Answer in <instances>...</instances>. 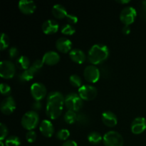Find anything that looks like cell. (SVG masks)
I'll return each mask as SVG.
<instances>
[{
    "instance_id": "cell-1",
    "label": "cell",
    "mask_w": 146,
    "mask_h": 146,
    "mask_svg": "<svg viewBox=\"0 0 146 146\" xmlns=\"http://www.w3.org/2000/svg\"><path fill=\"white\" fill-rule=\"evenodd\" d=\"M65 104V98L58 91H53L48 95L46 113L50 119H56L61 115Z\"/></svg>"
},
{
    "instance_id": "cell-2",
    "label": "cell",
    "mask_w": 146,
    "mask_h": 146,
    "mask_svg": "<svg viewBox=\"0 0 146 146\" xmlns=\"http://www.w3.org/2000/svg\"><path fill=\"white\" fill-rule=\"evenodd\" d=\"M109 55V49L107 46L102 44H94L89 49L88 61L94 65L100 64L107 59Z\"/></svg>"
},
{
    "instance_id": "cell-3",
    "label": "cell",
    "mask_w": 146,
    "mask_h": 146,
    "mask_svg": "<svg viewBox=\"0 0 146 146\" xmlns=\"http://www.w3.org/2000/svg\"><path fill=\"white\" fill-rule=\"evenodd\" d=\"M39 122L38 114L34 111H29L26 113L21 118V125L28 131H33V129L38 125Z\"/></svg>"
},
{
    "instance_id": "cell-4",
    "label": "cell",
    "mask_w": 146,
    "mask_h": 146,
    "mask_svg": "<svg viewBox=\"0 0 146 146\" xmlns=\"http://www.w3.org/2000/svg\"><path fill=\"white\" fill-rule=\"evenodd\" d=\"M105 146H123L124 141L122 135L117 131L107 132L103 138Z\"/></svg>"
},
{
    "instance_id": "cell-5",
    "label": "cell",
    "mask_w": 146,
    "mask_h": 146,
    "mask_svg": "<svg viewBox=\"0 0 146 146\" xmlns=\"http://www.w3.org/2000/svg\"><path fill=\"white\" fill-rule=\"evenodd\" d=\"M65 106L70 111H78L83 106V99L78 94L71 93L65 97Z\"/></svg>"
},
{
    "instance_id": "cell-6",
    "label": "cell",
    "mask_w": 146,
    "mask_h": 146,
    "mask_svg": "<svg viewBox=\"0 0 146 146\" xmlns=\"http://www.w3.org/2000/svg\"><path fill=\"white\" fill-rule=\"evenodd\" d=\"M137 11L133 7H126L123 9L120 14V19L125 25H131L135 21Z\"/></svg>"
},
{
    "instance_id": "cell-7",
    "label": "cell",
    "mask_w": 146,
    "mask_h": 146,
    "mask_svg": "<svg viewBox=\"0 0 146 146\" xmlns=\"http://www.w3.org/2000/svg\"><path fill=\"white\" fill-rule=\"evenodd\" d=\"M16 73V66L11 61L4 60L0 64V75L4 78H11Z\"/></svg>"
},
{
    "instance_id": "cell-8",
    "label": "cell",
    "mask_w": 146,
    "mask_h": 146,
    "mask_svg": "<svg viewBox=\"0 0 146 146\" xmlns=\"http://www.w3.org/2000/svg\"><path fill=\"white\" fill-rule=\"evenodd\" d=\"M98 91L96 87L91 85H83L78 88V95L84 101H91L96 97Z\"/></svg>"
},
{
    "instance_id": "cell-9",
    "label": "cell",
    "mask_w": 146,
    "mask_h": 146,
    "mask_svg": "<svg viewBox=\"0 0 146 146\" xmlns=\"http://www.w3.org/2000/svg\"><path fill=\"white\" fill-rule=\"evenodd\" d=\"M84 78L87 81L91 83H96L101 77L100 70L94 65L87 66L84 71Z\"/></svg>"
},
{
    "instance_id": "cell-10",
    "label": "cell",
    "mask_w": 146,
    "mask_h": 146,
    "mask_svg": "<svg viewBox=\"0 0 146 146\" xmlns=\"http://www.w3.org/2000/svg\"><path fill=\"white\" fill-rule=\"evenodd\" d=\"M31 94L35 101H40L46 95V88L41 83H34L31 86Z\"/></svg>"
},
{
    "instance_id": "cell-11",
    "label": "cell",
    "mask_w": 146,
    "mask_h": 146,
    "mask_svg": "<svg viewBox=\"0 0 146 146\" xmlns=\"http://www.w3.org/2000/svg\"><path fill=\"white\" fill-rule=\"evenodd\" d=\"M1 111L4 115H10L16 109V102L11 96L4 98L0 106Z\"/></svg>"
},
{
    "instance_id": "cell-12",
    "label": "cell",
    "mask_w": 146,
    "mask_h": 146,
    "mask_svg": "<svg viewBox=\"0 0 146 146\" xmlns=\"http://www.w3.org/2000/svg\"><path fill=\"white\" fill-rule=\"evenodd\" d=\"M146 129V119L143 117L135 118L131 123V131L134 134H141Z\"/></svg>"
},
{
    "instance_id": "cell-13",
    "label": "cell",
    "mask_w": 146,
    "mask_h": 146,
    "mask_svg": "<svg viewBox=\"0 0 146 146\" xmlns=\"http://www.w3.org/2000/svg\"><path fill=\"white\" fill-rule=\"evenodd\" d=\"M36 4L31 0H21L19 2V9L23 14H32L36 10Z\"/></svg>"
},
{
    "instance_id": "cell-14",
    "label": "cell",
    "mask_w": 146,
    "mask_h": 146,
    "mask_svg": "<svg viewBox=\"0 0 146 146\" xmlns=\"http://www.w3.org/2000/svg\"><path fill=\"white\" fill-rule=\"evenodd\" d=\"M101 118H102V121L104 123V125H106L108 127L112 128V127L115 126L117 123H118L117 116L112 111H106L102 113Z\"/></svg>"
},
{
    "instance_id": "cell-15",
    "label": "cell",
    "mask_w": 146,
    "mask_h": 146,
    "mask_svg": "<svg viewBox=\"0 0 146 146\" xmlns=\"http://www.w3.org/2000/svg\"><path fill=\"white\" fill-rule=\"evenodd\" d=\"M39 130L41 134L46 138H50L54 133V128L49 120H43L40 123Z\"/></svg>"
},
{
    "instance_id": "cell-16",
    "label": "cell",
    "mask_w": 146,
    "mask_h": 146,
    "mask_svg": "<svg viewBox=\"0 0 146 146\" xmlns=\"http://www.w3.org/2000/svg\"><path fill=\"white\" fill-rule=\"evenodd\" d=\"M56 47L59 51L62 53H68L71 51L72 42L68 38L61 37L56 42Z\"/></svg>"
},
{
    "instance_id": "cell-17",
    "label": "cell",
    "mask_w": 146,
    "mask_h": 146,
    "mask_svg": "<svg viewBox=\"0 0 146 146\" xmlns=\"http://www.w3.org/2000/svg\"><path fill=\"white\" fill-rule=\"evenodd\" d=\"M44 64L49 66L55 65L58 64L60 61V56L57 52L54 51H49L44 54L42 58Z\"/></svg>"
},
{
    "instance_id": "cell-18",
    "label": "cell",
    "mask_w": 146,
    "mask_h": 146,
    "mask_svg": "<svg viewBox=\"0 0 146 146\" xmlns=\"http://www.w3.org/2000/svg\"><path fill=\"white\" fill-rule=\"evenodd\" d=\"M58 24L55 20L48 19L42 24V31L46 34H52L56 32L58 29Z\"/></svg>"
},
{
    "instance_id": "cell-19",
    "label": "cell",
    "mask_w": 146,
    "mask_h": 146,
    "mask_svg": "<svg viewBox=\"0 0 146 146\" xmlns=\"http://www.w3.org/2000/svg\"><path fill=\"white\" fill-rule=\"evenodd\" d=\"M69 56L73 61L77 64H81L85 61L86 54L82 50L74 48L69 52Z\"/></svg>"
},
{
    "instance_id": "cell-20",
    "label": "cell",
    "mask_w": 146,
    "mask_h": 146,
    "mask_svg": "<svg viewBox=\"0 0 146 146\" xmlns=\"http://www.w3.org/2000/svg\"><path fill=\"white\" fill-rule=\"evenodd\" d=\"M51 12H52L53 15L57 19H64L65 17H66L67 16V10L65 7L63 5L59 4H55L54 7H52V10H51Z\"/></svg>"
},
{
    "instance_id": "cell-21",
    "label": "cell",
    "mask_w": 146,
    "mask_h": 146,
    "mask_svg": "<svg viewBox=\"0 0 146 146\" xmlns=\"http://www.w3.org/2000/svg\"><path fill=\"white\" fill-rule=\"evenodd\" d=\"M30 61L29 58L26 56H21L17 59V66L20 69H23L24 71L29 68Z\"/></svg>"
},
{
    "instance_id": "cell-22",
    "label": "cell",
    "mask_w": 146,
    "mask_h": 146,
    "mask_svg": "<svg viewBox=\"0 0 146 146\" xmlns=\"http://www.w3.org/2000/svg\"><path fill=\"white\" fill-rule=\"evenodd\" d=\"M102 135L99 133L96 132V131H93V132L90 133L88 135V141L91 144H94V145L99 144L102 141Z\"/></svg>"
},
{
    "instance_id": "cell-23",
    "label": "cell",
    "mask_w": 146,
    "mask_h": 146,
    "mask_svg": "<svg viewBox=\"0 0 146 146\" xmlns=\"http://www.w3.org/2000/svg\"><path fill=\"white\" fill-rule=\"evenodd\" d=\"M34 72L30 68L25 70L23 71L21 74H19V78L21 80V82H25V81H29L32 79L34 76Z\"/></svg>"
},
{
    "instance_id": "cell-24",
    "label": "cell",
    "mask_w": 146,
    "mask_h": 146,
    "mask_svg": "<svg viewBox=\"0 0 146 146\" xmlns=\"http://www.w3.org/2000/svg\"><path fill=\"white\" fill-rule=\"evenodd\" d=\"M77 114L75 111L68 110L64 115V121L68 124H72L76 121Z\"/></svg>"
},
{
    "instance_id": "cell-25",
    "label": "cell",
    "mask_w": 146,
    "mask_h": 146,
    "mask_svg": "<svg viewBox=\"0 0 146 146\" xmlns=\"http://www.w3.org/2000/svg\"><path fill=\"white\" fill-rule=\"evenodd\" d=\"M76 122L80 125L82 126H86L88 123H89V118H88V115L83 113H79L77 114L76 121Z\"/></svg>"
},
{
    "instance_id": "cell-26",
    "label": "cell",
    "mask_w": 146,
    "mask_h": 146,
    "mask_svg": "<svg viewBox=\"0 0 146 146\" xmlns=\"http://www.w3.org/2000/svg\"><path fill=\"white\" fill-rule=\"evenodd\" d=\"M21 141L19 138L16 135H11L6 139V146H19Z\"/></svg>"
},
{
    "instance_id": "cell-27",
    "label": "cell",
    "mask_w": 146,
    "mask_h": 146,
    "mask_svg": "<svg viewBox=\"0 0 146 146\" xmlns=\"http://www.w3.org/2000/svg\"><path fill=\"white\" fill-rule=\"evenodd\" d=\"M69 81L73 86L78 87V88H80L81 86V78L77 74L71 75L69 78Z\"/></svg>"
},
{
    "instance_id": "cell-28",
    "label": "cell",
    "mask_w": 146,
    "mask_h": 146,
    "mask_svg": "<svg viewBox=\"0 0 146 146\" xmlns=\"http://www.w3.org/2000/svg\"><path fill=\"white\" fill-rule=\"evenodd\" d=\"M70 135V132L68 130L63 128L59 130L56 133V138L60 141H66Z\"/></svg>"
},
{
    "instance_id": "cell-29",
    "label": "cell",
    "mask_w": 146,
    "mask_h": 146,
    "mask_svg": "<svg viewBox=\"0 0 146 146\" xmlns=\"http://www.w3.org/2000/svg\"><path fill=\"white\" fill-rule=\"evenodd\" d=\"M44 64V63L42 59H37L31 64V66L29 67V68L34 71V74H36V73L38 72V71L42 68Z\"/></svg>"
},
{
    "instance_id": "cell-30",
    "label": "cell",
    "mask_w": 146,
    "mask_h": 146,
    "mask_svg": "<svg viewBox=\"0 0 146 146\" xmlns=\"http://www.w3.org/2000/svg\"><path fill=\"white\" fill-rule=\"evenodd\" d=\"M61 32L64 34H66V35H72L76 32V29L74 27H73L71 24H66L62 27Z\"/></svg>"
},
{
    "instance_id": "cell-31",
    "label": "cell",
    "mask_w": 146,
    "mask_h": 146,
    "mask_svg": "<svg viewBox=\"0 0 146 146\" xmlns=\"http://www.w3.org/2000/svg\"><path fill=\"white\" fill-rule=\"evenodd\" d=\"M9 38L8 37V36L4 33H2L1 36V42H0L1 50H4L5 48H7L9 45Z\"/></svg>"
},
{
    "instance_id": "cell-32",
    "label": "cell",
    "mask_w": 146,
    "mask_h": 146,
    "mask_svg": "<svg viewBox=\"0 0 146 146\" xmlns=\"http://www.w3.org/2000/svg\"><path fill=\"white\" fill-rule=\"evenodd\" d=\"M7 134H8V129H7V126L4 123H1L0 124V140L1 141H3L4 139H6Z\"/></svg>"
},
{
    "instance_id": "cell-33",
    "label": "cell",
    "mask_w": 146,
    "mask_h": 146,
    "mask_svg": "<svg viewBox=\"0 0 146 146\" xmlns=\"http://www.w3.org/2000/svg\"><path fill=\"white\" fill-rule=\"evenodd\" d=\"M26 139L29 143H34L36 139V133L34 131H29L26 134Z\"/></svg>"
},
{
    "instance_id": "cell-34",
    "label": "cell",
    "mask_w": 146,
    "mask_h": 146,
    "mask_svg": "<svg viewBox=\"0 0 146 146\" xmlns=\"http://www.w3.org/2000/svg\"><path fill=\"white\" fill-rule=\"evenodd\" d=\"M0 88H1V93L2 95H7L11 93V87L5 83L1 84Z\"/></svg>"
},
{
    "instance_id": "cell-35",
    "label": "cell",
    "mask_w": 146,
    "mask_h": 146,
    "mask_svg": "<svg viewBox=\"0 0 146 146\" xmlns=\"http://www.w3.org/2000/svg\"><path fill=\"white\" fill-rule=\"evenodd\" d=\"M140 14H141V17L144 19L146 20V0L145 1H143L141 3L140 5Z\"/></svg>"
},
{
    "instance_id": "cell-36",
    "label": "cell",
    "mask_w": 146,
    "mask_h": 146,
    "mask_svg": "<svg viewBox=\"0 0 146 146\" xmlns=\"http://www.w3.org/2000/svg\"><path fill=\"white\" fill-rule=\"evenodd\" d=\"M9 55L11 58H14L17 56H18L19 55V51L18 48L15 46H12L9 48Z\"/></svg>"
},
{
    "instance_id": "cell-37",
    "label": "cell",
    "mask_w": 146,
    "mask_h": 146,
    "mask_svg": "<svg viewBox=\"0 0 146 146\" xmlns=\"http://www.w3.org/2000/svg\"><path fill=\"white\" fill-rule=\"evenodd\" d=\"M66 18L70 24H76L78 21V17L73 14H68Z\"/></svg>"
},
{
    "instance_id": "cell-38",
    "label": "cell",
    "mask_w": 146,
    "mask_h": 146,
    "mask_svg": "<svg viewBox=\"0 0 146 146\" xmlns=\"http://www.w3.org/2000/svg\"><path fill=\"white\" fill-rule=\"evenodd\" d=\"M100 74L103 78H108V76L110 74V71L108 67L107 66H103L101 67V70H100Z\"/></svg>"
},
{
    "instance_id": "cell-39",
    "label": "cell",
    "mask_w": 146,
    "mask_h": 146,
    "mask_svg": "<svg viewBox=\"0 0 146 146\" xmlns=\"http://www.w3.org/2000/svg\"><path fill=\"white\" fill-rule=\"evenodd\" d=\"M31 107H32L33 110L36 112L37 111H40L42 108V104H41V103L39 101H35L32 104Z\"/></svg>"
},
{
    "instance_id": "cell-40",
    "label": "cell",
    "mask_w": 146,
    "mask_h": 146,
    "mask_svg": "<svg viewBox=\"0 0 146 146\" xmlns=\"http://www.w3.org/2000/svg\"><path fill=\"white\" fill-rule=\"evenodd\" d=\"M61 146H78V145H77V143L75 142V141H71V140H68V141H65Z\"/></svg>"
},
{
    "instance_id": "cell-41",
    "label": "cell",
    "mask_w": 146,
    "mask_h": 146,
    "mask_svg": "<svg viewBox=\"0 0 146 146\" xmlns=\"http://www.w3.org/2000/svg\"><path fill=\"white\" fill-rule=\"evenodd\" d=\"M122 31L124 34L128 35V34H129L130 32H131V28H130L129 26L125 25L123 27Z\"/></svg>"
},
{
    "instance_id": "cell-42",
    "label": "cell",
    "mask_w": 146,
    "mask_h": 146,
    "mask_svg": "<svg viewBox=\"0 0 146 146\" xmlns=\"http://www.w3.org/2000/svg\"><path fill=\"white\" fill-rule=\"evenodd\" d=\"M117 2L120 4H127L130 2V0H117Z\"/></svg>"
},
{
    "instance_id": "cell-43",
    "label": "cell",
    "mask_w": 146,
    "mask_h": 146,
    "mask_svg": "<svg viewBox=\"0 0 146 146\" xmlns=\"http://www.w3.org/2000/svg\"><path fill=\"white\" fill-rule=\"evenodd\" d=\"M0 145H1V146H4V143H3L2 141H1V142H0Z\"/></svg>"
}]
</instances>
